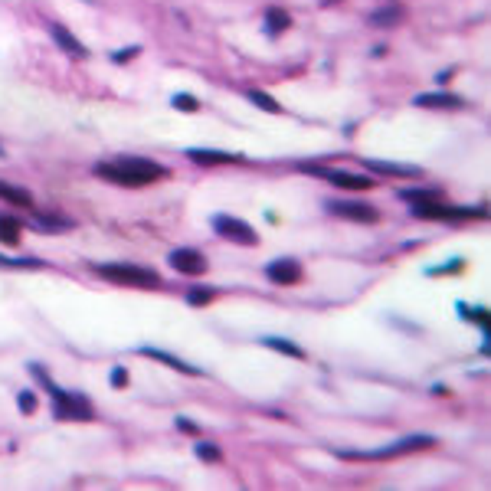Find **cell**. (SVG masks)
Here are the masks:
<instances>
[{
  "mask_svg": "<svg viewBox=\"0 0 491 491\" xmlns=\"http://www.w3.org/2000/svg\"><path fill=\"white\" fill-rule=\"evenodd\" d=\"M413 207V217L419 219H449V223H459V219H482L485 210H459V207H445L439 203V197H419L409 203Z\"/></svg>",
  "mask_w": 491,
  "mask_h": 491,
  "instance_id": "277c9868",
  "label": "cell"
},
{
  "mask_svg": "<svg viewBox=\"0 0 491 491\" xmlns=\"http://www.w3.org/2000/svg\"><path fill=\"white\" fill-rule=\"evenodd\" d=\"M197 459L200 462H219L223 452H219L217 442H197Z\"/></svg>",
  "mask_w": 491,
  "mask_h": 491,
  "instance_id": "603a6c76",
  "label": "cell"
},
{
  "mask_svg": "<svg viewBox=\"0 0 491 491\" xmlns=\"http://www.w3.org/2000/svg\"><path fill=\"white\" fill-rule=\"evenodd\" d=\"M108 383H112V387H125V383H128V370H125V367H115V370H112V377H108Z\"/></svg>",
  "mask_w": 491,
  "mask_h": 491,
  "instance_id": "f546056e",
  "label": "cell"
},
{
  "mask_svg": "<svg viewBox=\"0 0 491 491\" xmlns=\"http://www.w3.org/2000/svg\"><path fill=\"white\" fill-rule=\"evenodd\" d=\"M435 445L433 435H407L393 445H383V449H374V452H338L340 459H397V455H407V452H419V449H429Z\"/></svg>",
  "mask_w": 491,
  "mask_h": 491,
  "instance_id": "5b68a950",
  "label": "cell"
},
{
  "mask_svg": "<svg viewBox=\"0 0 491 491\" xmlns=\"http://www.w3.org/2000/svg\"><path fill=\"white\" fill-rule=\"evenodd\" d=\"M174 108H180V112H197L200 102L193 98V95H187V92H177V95H174Z\"/></svg>",
  "mask_w": 491,
  "mask_h": 491,
  "instance_id": "4316f807",
  "label": "cell"
},
{
  "mask_svg": "<svg viewBox=\"0 0 491 491\" xmlns=\"http://www.w3.org/2000/svg\"><path fill=\"white\" fill-rule=\"evenodd\" d=\"M49 33H53V39H56V46L63 49V53H69L72 59H85V56H89V49H85L82 43H79V39L72 37L66 27H63V23H49Z\"/></svg>",
  "mask_w": 491,
  "mask_h": 491,
  "instance_id": "8fae6325",
  "label": "cell"
},
{
  "mask_svg": "<svg viewBox=\"0 0 491 491\" xmlns=\"http://www.w3.org/2000/svg\"><path fill=\"white\" fill-rule=\"evenodd\" d=\"M177 429H180V433H200V429L190 423L187 416H177Z\"/></svg>",
  "mask_w": 491,
  "mask_h": 491,
  "instance_id": "4dcf8cb0",
  "label": "cell"
},
{
  "mask_svg": "<svg viewBox=\"0 0 491 491\" xmlns=\"http://www.w3.org/2000/svg\"><path fill=\"white\" fill-rule=\"evenodd\" d=\"M262 344L269 350H279V354H288V357H298L302 360L305 357V350L298 347V344H292V340L288 338H262Z\"/></svg>",
  "mask_w": 491,
  "mask_h": 491,
  "instance_id": "ac0fdd59",
  "label": "cell"
},
{
  "mask_svg": "<svg viewBox=\"0 0 491 491\" xmlns=\"http://www.w3.org/2000/svg\"><path fill=\"white\" fill-rule=\"evenodd\" d=\"M141 53L138 46H128V49H118V53H112V63H128V59H134Z\"/></svg>",
  "mask_w": 491,
  "mask_h": 491,
  "instance_id": "83f0119b",
  "label": "cell"
},
{
  "mask_svg": "<svg viewBox=\"0 0 491 491\" xmlns=\"http://www.w3.org/2000/svg\"><path fill=\"white\" fill-rule=\"evenodd\" d=\"M134 354H141V357H151V360H161V364H167V367L180 370V374H187V377H197L200 367H190V364H184L180 357H174V354H167V350H158V347H138Z\"/></svg>",
  "mask_w": 491,
  "mask_h": 491,
  "instance_id": "9a60e30c",
  "label": "cell"
},
{
  "mask_svg": "<svg viewBox=\"0 0 491 491\" xmlns=\"http://www.w3.org/2000/svg\"><path fill=\"white\" fill-rule=\"evenodd\" d=\"M324 4H338V0H324Z\"/></svg>",
  "mask_w": 491,
  "mask_h": 491,
  "instance_id": "d6a6232c",
  "label": "cell"
},
{
  "mask_svg": "<svg viewBox=\"0 0 491 491\" xmlns=\"http://www.w3.org/2000/svg\"><path fill=\"white\" fill-rule=\"evenodd\" d=\"M0 158H4V144H0Z\"/></svg>",
  "mask_w": 491,
  "mask_h": 491,
  "instance_id": "1f68e13d",
  "label": "cell"
},
{
  "mask_svg": "<svg viewBox=\"0 0 491 491\" xmlns=\"http://www.w3.org/2000/svg\"><path fill=\"white\" fill-rule=\"evenodd\" d=\"M462 259H452L449 265H442V269H429V275H449V272H462Z\"/></svg>",
  "mask_w": 491,
  "mask_h": 491,
  "instance_id": "f1b7e54d",
  "label": "cell"
},
{
  "mask_svg": "<svg viewBox=\"0 0 491 491\" xmlns=\"http://www.w3.org/2000/svg\"><path fill=\"white\" fill-rule=\"evenodd\" d=\"M246 98H249V102L253 105H259V108H262V112H269V115H279L282 112V105L275 102L272 95L269 92H259V89H249V92H246Z\"/></svg>",
  "mask_w": 491,
  "mask_h": 491,
  "instance_id": "d6986e66",
  "label": "cell"
},
{
  "mask_svg": "<svg viewBox=\"0 0 491 491\" xmlns=\"http://www.w3.org/2000/svg\"><path fill=\"white\" fill-rule=\"evenodd\" d=\"M95 174L118 187H148L154 180L167 177V170L148 158H115V161L95 164Z\"/></svg>",
  "mask_w": 491,
  "mask_h": 491,
  "instance_id": "6da1fadb",
  "label": "cell"
},
{
  "mask_svg": "<svg viewBox=\"0 0 491 491\" xmlns=\"http://www.w3.org/2000/svg\"><path fill=\"white\" fill-rule=\"evenodd\" d=\"M364 167H367V170H374V174H393V177H419V174H423V167H416V164L374 161V158H367V161H364Z\"/></svg>",
  "mask_w": 491,
  "mask_h": 491,
  "instance_id": "4fadbf2b",
  "label": "cell"
},
{
  "mask_svg": "<svg viewBox=\"0 0 491 491\" xmlns=\"http://www.w3.org/2000/svg\"><path fill=\"white\" fill-rule=\"evenodd\" d=\"M30 374L49 390V397H53V416H56V419H79V423H89V419H92V407H89V400H85L82 393H66V390H59L39 364H30Z\"/></svg>",
  "mask_w": 491,
  "mask_h": 491,
  "instance_id": "7a4b0ae2",
  "label": "cell"
},
{
  "mask_svg": "<svg viewBox=\"0 0 491 491\" xmlns=\"http://www.w3.org/2000/svg\"><path fill=\"white\" fill-rule=\"evenodd\" d=\"M403 17H407L403 4L390 0V4H383V7H377L374 13H370V27H397V23H400Z\"/></svg>",
  "mask_w": 491,
  "mask_h": 491,
  "instance_id": "5bb4252c",
  "label": "cell"
},
{
  "mask_svg": "<svg viewBox=\"0 0 491 491\" xmlns=\"http://www.w3.org/2000/svg\"><path fill=\"white\" fill-rule=\"evenodd\" d=\"M187 158H190V161H197V164H229V161H239L236 154L213 151V148H190Z\"/></svg>",
  "mask_w": 491,
  "mask_h": 491,
  "instance_id": "2e32d148",
  "label": "cell"
},
{
  "mask_svg": "<svg viewBox=\"0 0 491 491\" xmlns=\"http://www.w3.org/2000/svg\"><path fill=\"white\" fill-rule=\"evenodd\" d=\"M288 27H292V17H288L285 10H279V7L265 10V33H269V37H279V33H285Z\"/></svg>",
  "mask_w": 491,
  "mask_h": 491,
  "instance_id": "e0dca14e",
  "label": "cell"
},
{
  "mask_svg": "<svg viewBox=\"0 0 491 491\" xmlns=\"http://www.w3.org/2000/svg\"><path fill=\"white\" fill-rule=\"evenodd\" d=\"M213 295H217L213 288H200L197 285V288H190L187 292V302L190 305H207V302H213Z\"/></svg>",
  "mask_w": 491,
  "mask_h": 491,
  "instance_id": "484cf974",
  "label": "cell"
},
{
  "mask_svg": "<svg viewBox=\"0 0 491 491\" xmlns=\"http://www.w3.org/2000/svg\"><path fill=\"white\" fill-rule=\"evenodd\" d=\"M459 314L468 318V321H475V324H482L485 340H488V312H485V308H468V305H459Z\"/></svg>",
  "mask_w": 491,
  "mask_h": 491,
  "instance_id": "7402d4cb",
  "label": "cell"
},
{
  "mask_svg": "<svg viewBox=\"0 0 491 491\" xmlns=\"http://www.w3.org/2000/svg\"><path fill=\"white\" fill-rule=\"evenodd\" d=\"M413 105L416 108H462L465 98L452 92H423V95H416Z\"/></svg>",
  "mask_w": 491,
  "mask_h": 491,
  "instance_id": "7c38bea8",
  "label": "cell"
},
{
  "mask_svg": "<svg viewBox=\"0 0 491 491\" xmlns=\"http://www.w3.org/2000/svg\"><path fill=\"white\" fill-rule=\"evenodd\" d=\"M95 272L108 279V282L118 285H132V288H158L161 285V275L154 269H144V265H132V262H102L95 265Z\"/></svg>",
  "mask_w": 491,
  "mask_h": 491,
  "instance_id": "3957f363",
  "label": "cell"
},
{
  "mask_svg": "<svg viewBox=\"0 0 491 491\" xmlns=\"http://www.w3.org/2000/svg\"><path fill=\"white\" fill-rule=\"evenodd\" d=\"M0 243H4V246H17L20 243L17 217H0Z\"/></svg>",
  "mask_w": 491,
  "mask_h": 491,
  "instance_id": "ffe728a7",
  "label": "cell"
},
{
  "mask_svg": "<svg viewBox=\"0 0 491 491\" xmlns=\"http://www.w3.org/2000/svg\"><path fill=\"white\" fill-rule=\"evenodd\" d=\"M265 275L275 285H298L302 282V265L295 259H275V262L265 265Z\"/></svg>",
  "mask_w": 491,
  "mask_h": 491,
  "instance_id": "30bf717a",
  "label": "cell"
},
{
  "mask_svg": "<svg viewBox=\"0 0 491 491\" xmlns=\"http://www.w3.org/2000/svg\"><path fill=\"white\" fill-rule=\"evenodd\" d=\"M0 265L4 269H43L39 259H4V255H0Z\"/></svg>",
  "mask_w": 491,
  "mask_h": 491,
  "instance_id": "d4e9b609",
  "label": "cell"
},
{
  "mask_svg": "<svg viewBox=\"0 0 491 491\" xmlns=\"http://www.w3.org/2000/svg\"><path fill=\"white\" fill-rule=\"evenodd\" d=\"M298 167L314 174V177L331 180L334 187H344V190H370L374 187V177H367V174H350V170H338V167H318V164H298Z\"/></svg>",
  "mask_w": 491,
  "mask_h": 491,
  "instance_id": "8992f818",
  "label": "cell"
},
{
  "mask_svg": "<svg viewBox=\"0 0 491 491\" xmlns=\"http://www.w3.org/2000/svg\"><path fill=\"white\" fill-rule=\"evenodd\" d=\"M328 210L334 217H344V219H354V223H377L380 213L370 203H357V200H331Z\"/></svg>",
  "mask_w": 491,
  "mask_h": 491,
  "instance_id": "ba28073f",
  "label": "cell"
},
{
  "mask_svg": "<svg viewBox=\"0 0 491 491\" xmlns=\"http://www.w3.org/2000/svg\"><path fill=\"white\" fill-rule=\"evenodd\" d=\"M0 197L10 200V203H20V207H33V197H30L27 190L13 187V184H4V180H0Z\"/></svg>",
  "mask_w": 491,
  "mask_h": 491,
  "instance_id": "44dd1931",
  "label": "cell"
},
{
  "mask_svg": "<svg viewBox=\"0 0 491 491\" xmlns=\"http://www.w3.org/2000/svg\"><path fill=\"white\" fill-rule=\"evenodd\" d=\"M167 262L174 265V272L180 275H203L207 272V255L197 249H174L167 255Z\"/></svg>",
  "mask_w": 491,
  "mask_h": 491,
  "instance_id": "9c48e42d",
  "label": "cell"
},
{
  "mask_svg": "<svg viewBox=\"0 0 491 491\" xmlns=\"http://www.w3.org/2000/svg\"><path fill=\"white\" fill-rule=\"evenodd\" d=\"M213 229H217L219 236L233 239V243H239V246H259V233H255L246 219H236V217L219 213V217H213Z\"/></svg>",
  "mask_w": 491,
  "mask_h": 491,
  "instance_id": "52a82bcc",
  "label": "cell"
},
{
  "mask_svg": "<svg viewBox=\"0 0 491 491\" xmlns=\"http://www.w3.org/2000/svg\"><path fill=\"white\" fill-rule=\"evenodd\" d=\"M17 407H20V413H23V416L37 413V393H33V390H20V393H17Z\"/></svg>",
  "mask_w": 491,
  "mask_h": 491,
  "instance_id": "cb8c5ba5",
  "label": "cell"
}]
</instances>
